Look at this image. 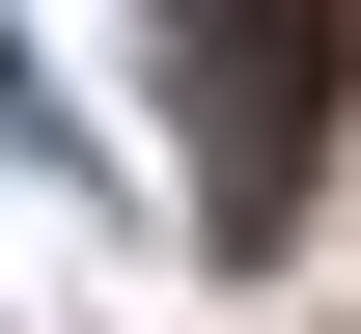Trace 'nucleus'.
I'll return each instance as SVG.
<instances>
[{"mask_svg":"<svg viewBox=\"0 0 361 334\" xmlns=\"http://www.w3.org/2000/svg\"><path fill=\"white\" fill-rule=\"evenodd\" d=\"M167 84H195V223L278 251V223H306L334 84H361V0H167Z\"/></svg>","mask_w":361,"mask_h":334,"instance_id":"obj_1","label":"nucleus"}]
</instances>
